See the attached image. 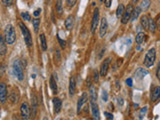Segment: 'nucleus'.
Wrapping results in <instances>:
<instances>
[{
	"mask_svg": "<svg viewBox=\"0 0 160 120\" xmlns=\"http://www.w3.org/2000/svg\"><path fill=\"white\" fill-rule=\"evenodd\" d=\"M4 35H5V40L7 42V44H13L14 42L16 41V33H15V29L12 26L11 24H8L7 26L5 27V30H4Z\"/></svg>",
	"mask_w": 160,
	"mask_h": 120,
	"instance_id": "f257e3e1",
	"label": "nucleus"
},
{
	"mask_svg": "<svg viewBox=\"0 0 160 120\" xmlns=\"http://www.w3.org/2000/svg\"><path fill=\"white\" fill-rule=\"evenodd\" d=\"M19 27L21 29V32L23 34V37H24V41L26 43V45L28 46L29 48L33 45V40H32V36H31V33L30 31L28 30V28L26 27V25H24L23 22L19 23Z\"/></svg>",
	"mask_w": 160,
	"mask_h": 120,
	"instance_id": "f03ea898",
	"label": "nucleus"
},
{
	"mask_svg": "<svg viewBox=\"0 0 160 120\" xmlns=\"http://www.w3.org/2000/svg\"><path fill=\"white\" fill-rule=\"evenodd\" d=\"M13 72L15 74V76L17 77L18 80L22 81L24 79V70H23L22 63L20 62L19 59H15L13 62Z\"/></svg>",
	"mask_w": 160,
	"mask_h": 120,
	"instance_id": "7ed1b4c3",
	"label": "nucleus"
},
{
	"mask_svg": "<svg viewBox=\"0 0 160 120\" xmlns=\"http://www.w3.org/2000/svg\"><path fill=\"white\" fill-rule=\"evenodd\" d=\"M156 59V51H155L154 48H151L148 50V52L146 53L144 58V65L146 67H151L155 62Z\"/></svg>",
	"mask_w": 160,
	"mask_h": 120,
	"instance_id": "20e7f679",
	"label": "nucleus"
},
{
	"mask_svg": "<svg viewBox=\"0 0 160 120\" xmlns=\"http://www.w3.org/2000/svg\"><path fill=\"white\" fill-rule=\"evenodd\" d=\"M20 112H21V116H22L23 119H29L31 116V109L29 107L28 103L24 102L21 104V108H20Z\"/></svg>",
	"mask_w": 160,
	"mask_h": 120,
	"instance_id": "39448f33",
	"label": "nucleus"
},
{
	"mask_svg": "<svg viewBox=\"0 0 160 120\" xmlns=\"http://www.w3.org/2000/svg\"><path fill=\"white\" fill-rule=\"evenodd\" d=\"M133 9H134L133 6H132L131 4H130V5L127 6L126 10H124V13H123V15H122V17H121V22H122V24H126V23H127L128 21L130 20Z\"/></svg>",
	"mask_w": 160,
	"mask_h": 120,
	"instance_id": "423d86ee",
	"label": "nucleus"
},
{
	"mask_svg": "<svg viewBox=\"0 0 160 120\" xmlns=\"http://www.w3.org/2000/svg\"><path fill=\"white\" fill-rule=\"evenodd\" d=\"M98 23H99V9L96 8L94 10L93 13V17H92V21H91V32L94 33L98 26Z\"/></svg>",
	"mask_w": 160,
	"mask_h": 120,
	"instance_id": "0eeeda50",
	"label": "nucleus"
},
{
	"mask_svg": "<svg viewBox=\"0 0 160 120\" xmlns=\"http://www.w3.org/2000/svg\"><path fill=\"white\" fill-rule=\"evenodd\" d=\"M90 106H91V112L93 118L99 120L100 119V114H99V108H98V105L95 101H90Z\"/></svg>",
	"mask_w": 160,
	"mask_h": 120,
	"instance_id": "6e6552de",
	"label": "nucleus"
},
{
	"mask_svg": "<svg viewBox=\"0 0 160 120\" xmlns=\"http://www.w3.org/2000/svg\"><path fill=\"white\" fill-rule=\"evenodd\" d=\"M7 100V86L4 83H0V102L5 103Z\"/></svg>",
	"mask_w": 160,
	"mask_h": 120,
	"instance_id": "1a4fd4ad",
	"label": "nucleus"
},
{
	"mask_svg": "<svg viewBox=\"0 0 160 120\" xmlns=\"http://www.w3.org/2000/svg\"><path fill=\"white\" fill-rule=\"evenodd\" d=\"M110 58H106L103 63L101 64V68H100V76H105L108 72V69H109V65H110Z\"/></svg>",
	"mask_w": 160,
	"mask_h": 120,
	"instance_id": "9d476101",
	"label": "nucleus"
},
{
	"mask_svg": "<svg viewBox=\"0 0 160 120\" xmlns=\"http://www.w3.org/2000/svg\"><path fill=\"white\" fill-rule=\"evenodd\" d=\"M107 28H108V22H107L106 18L103 17L100 22V28H99L100 37H104V35L106 34V32H107Z\"/></svg>",
	"mask_w": 160,
	"mask_h": 120,
	"instance_id": "9b49d317",
	"label": "nucleus"
},
{
	"mask_svg": "<svg viewBox=\"0 0 160 120\" xmlns=\"http://www.w3.org/2000/svg\"><path fill=\"white\" fill-rule=\"evenodd\" d=\"M87 101H88V94L86 93V92H84V93L82 94L81 97L79 98L78 103H77V113H80L83 105L85 104V103H87Z\"/></svg>",
	"mask_w": 160,
	"mask_h": 120,
	"instance_id": "f8f14e48",
	"label": "nucleus"
},
{
	"mask_svg": "<svg viewBox=\"0 0 160 120\" xmlns=\"http://www.w3.org/2000/svg\"><path fill=\"white\" fill-rule=\"evenodd\" d=\"M6 40H5V37L2 36L1 34H0V55H5L6 52H7V46H6Z\"/></svg>",
	"mask_w": 160,
	"mask_h": 120,
	"instance_id": "ddd939ff",
	"label": "nucleus"
},
{
	"mask_svg": "<svg viewBox=\"0 0 160 120\" xmlns=\"http://www.w3.org/2000/svg\"><path fill=\"white\" fill-rule=\"evenodd\" d=\"M75 90H76V82H75L74 77H70L69 79V94L73 95L75 93Z\"/></svg>",
	"mask_w": 160,
	"mask_h": 120,
	"instance_id": "4468645a",
	"label": "nucleus"
},
{
	"mask_svg": "<svg viewBox=\"0 0 160 120\" xmlns=\"http://www.w3.org/2000/svg\"><path fill=\"white\" fill-rule=\"evenodd\" d=\"M74 26V16L69 15L68 17L65 20V27H66L68 30H71Z\"/></svg>",
	"mask_w": 160,
	"mask_h": 120,
	"instance_id": "2eb2a0df",
	"label": "nucleus"
},
{
	"mask_svg": "<svg viewBox=\"0 0 160 120\" xmlns=\"http://www.w3.org/2000/svg\"><path fill=\"white\" fill-rule=\"evenodd\" d=\"M53 106H54V112L59 113L61 110V107H62V101L59 98H54L53 99Z\"/></svg>",
	"mask_w": 160,
	"mask_h": 120,
	"instance_id": "dca6fc26",
	"label": "nucleus"
},
{
	"mask_svg": "<svg viewBox=\"0 0 160 120\" xmlns=\"http://www.w3.org/2000/svg\"><path fill=\"white\" fill-rule=\"evenodd\" d=\"M146 75H148V71L144 68H138L137 70L135 71V76L137 77L138 79L144 78Z\"/></svg>",
	"mask_w": 160,
	"mask_h": 120,
	"instance_id": "f3484780",
	"label": "nucleus"
},
{
	"mask_svg": "<svg viewBox=\"0 0 160 120\" xmlns=\"http://www.w3.org/2000/svg\"><path fill=\"white\" fill-rule=\"evenodd\" d=\"M49 83H50V87H51V90L52 92H53L54 94L57 93V83H56V80L54 79V75H52L51 77H50V80H49Z\"/></svg>",
	"mask_w": 160,
	"mask_h": 120,
	"instance_id": "a211bd4d",
	"label": "nucleus"
},
{
	"mask_svg": "<svg viewBox=\"0 0 160 120\" xmlns=\"http://www.w3.org/2000/svg\"><path fill=\"white\" fill-rule=\"evenodd\" d=\"M140 23L141 26L143 27L144 29H148L149 26V17L147 15H142L140 18Z\"/></svg>",
	"mask_w": 160,
	"mask_h": 120,
	"instance_id": "6ab92c4d",
	"label": "nucleus"
},
{
	"mask_svg": "<svg viewBox=\"0 0 160 120\" xmlns=\"http://www.w3.org/2000/svg\"><path fill=\"white\" fill-rule=\"evenodd\" d=\"M160 96V86H156L153 89L152 94H151V101H155L159 98Z\"/></svg>",
	"mask_w": 160,
	"mask_h": 120,
	"instance_id": "aec40b11",
	"label": "nucleus"
},
{
	"mask_svg": "<svg viewBox=\"0 0 160 120\" xmlns=\"http://www.w3.org/2000/svg\"><path fill=\"white\" fill-rule=\"evenodd\" d=\"M89 97H90V101H95L97 100V93H96V89L95 87L91 86L89 89Z\"/></svg>",
	"mask_w": 160,
	"mask_h": 120,
	"instance_id": "412c9836",
	"label": "nucleus"
},
{
	"mask_svg": "<svg viewBox=\"0 0 160 120\" xmlns=\"http://www.w3.org/2000/svg\"><path fill=\"white\" fill-rule=\"evenodd\" d=\"M150 0H142L140 3V9L142 10V11H146L147 9H148L149 7H150Z\"/></svg>",
	"mask_w": 160,
	"mask_h": 120,
	"instance_id": "4be33fe9",
	"label": "nucleus"
},
{
	"mask_svg": "<svg viewBox=\"0 0 160 120\" xmlns=\"http://www.w3.org/2000/svg\"><path fill=\"white\" fill-rule=\"evenodd\" d=\"M140 13H141V9H140V7H136L135 9H133V11H132V14H131V21H134V20H136L138 18V16L140 15Z\"/></svg>",
	"mask_w": 160,
	"mask_h": 120,
	"instance_id": "5701e85b",
	"label": "nucleus"
},
{
	"mask_svg": "<svg viewBox=\"0 0 160 120\" xmlns=\"http://www.w3.org/2000/svg\"><path fill=\"white\" fill-rule=\"evenodd\" d=\"M40 43H41V47L43 50H46L47 49V43H46V37L45 35L42 33V34H40Z\"/></svg>",
	"mask_w": 160,
	"mask_h": 120,
	"instance_id": "b1692460",
	"label": "nucleus"
},
{
	"mask_svg": "<svg viewBox=\"0 0 160 120\" xmlns=\"http://www.w3.org/2000/svg\"><path fill=\"white\" fill-rule=\"evenodd\" d=\"M32 25H33V28H34V31L35 33L38 32V29H39V26H40V19L39 18H34V19L32 20Z\"/></svg>",
	"mask_w": 160,
	"mask_h": 120,
	"instance_id": "393cba45",
	"label": "nucleus"
},
{
	"mask_svg": "<svg viewBox=\"0 0 160 120\" xmlns=\"http://www.w3.org/2000/svg\"><path fill=\"white\" fill-rule=\"evenodd\" d=\"M123 13H124V5L123 4H120L118 7H117V10H116V17L117 18L122 17Z\"/></svg>",
	"mask_w": 160,
	"mask_h": 120,
	"instance_id": "a878e982",
	"label": "nucleus"
},
{
	"mask_svg": "<svg viewBox=\"0 0 160 120\" xmlns=\"http://www.w3.org/2000/svg\"><path fill=\"white\" fill-rule=\"evenodd\" d=\"M144 38H145V34L143 32H139L137 35H136V43L138 44V45H140L141 43H142L143 41H144Z\"/></svg>",
	"mask_w": 160,
	"mask_h": 120,
	"instance_id": "bb28decb",
	"label": "nucleus"
},
{
	"mask_svg": "<svg viewBox=\"0 0 160 120\" xmlns=\"http://www.w3.org/2000/svg\"><path fill=\"white\" fill-rule=\"evenodd\" d=\"M56 11H57L58 15H62V12H63L62 0H57V4H56Z\"/></svg>",
	"mask_w": 160,
	"mask_h": 120,
	"instance_id": "cd10ccee",
	"label": "nucleus"
},
{
	"mask_svg": "<svg viewBox=\"0 0 160 120\" xmlns=\"http://www.w3.org/2000/svg\"><path fill=\"white\" fill-rule=\"evenodd\" d=\"M148 29L151 31V32H155V30H156V25H155V21L153 19H151V18H149V26H148Z\"/></svg>",
	"mask_w": 160,
	"mask_h": 120,
	"instance_id": "c85d7f7f",
	"label": "nucleus"
},
{
	"mask_svg": "<svg viewBox=\"0 0 160 120\" xmlns=\"http://www.w3.org/2000/svg\"><path fill=\"white\" fill-rule=\"evenodd\" d=\"M146 112H147V107H143V108H141L140 112H139V119H143L144 118V116L146 115Z\"/></svg>",
	"mask_w": 160,
	"mask_h": 120,
	"instance_id": "c756f323",
	"label": "nucleus"
},
{
	"mask_svg": "<svg viewBox=\"0 0 160 120\" xmlns=\"http://www.w3.org/2000/svg\"><path fill=\"white\" fill-rule=\"evenodd\" d=\"M21 17H22L24 20H26V21H30L31 20V16H30V14H29L28 12H22V13H21Z\"/></svg>",
	"mask_w": 160,
	"mask_h": 120,
	"instance_id": "7c9ffc66",
	"label": "nucleus"
},
{
	"mask_svg": "<svg viewBox=\"0 0 160 120\" xmlns=\"http://www.w3.org/2000/svg\"><path fill=\"white\" fill-rule=\"evenodd\" d=\"M76 2H77V0H66V4L69 8L74 7L75 4H76Z\"/></svg>",
	"mask_w": 160,
	"mask_h": 120,
	"instance_id": "2f4dec72",
	"label": "nucleus"
},
{
	"mask_svg": "<svg viewBox=\"0 0 160 120\" xmlns=\"http://www.w3.org/2000/svg\"><path fill=\"white\" fill-rule=\"evenodd\" d=\"M57 39H58V42H59V44H60L61 47H62V48H65V47H66V42H65L64 40L61 39L59 36H57Z\"/></svg>",
	"mask_w": 160,
	"mask_h": 120,
	"instance_id": "473e14b6",
	"label": "nucleus"
},
{
	"mask_svg": "<svg viewBox=\"0 0 160 120\" xmlns=\"http://www.w3.org/2000/svg\"><path fill=\"white\" fill-rule=\"evenodd\" d=\"M10 99H11V101L13 103L17 102V97L15 96V92H12L11 93V96H10Z\"/></svg>",
	"mask_w": 160,
	"mask_h": 120,
	"instance_id": "72a5a7b5",
	"label": "nucleus"
},
{
	"mask_svg": "<svg viewBox=\"0 0 160 120\" xmlns=\"http://www.w3.org/2000/svg\"><path fill=\"white\" fill-rule=\"evenodd\" d=\"M102 100L103 101L108 100V94H107L106 91H102Z\"/></svg>",
	"mask_w": 160,
	"mask_h": 120,
	"instance_id": "f704fd0d",
	"label": "nucleus"
},
{
	"mask_svg": "<svg viewBox=\"0 0 160 120\" xmlns=\"http://www.w3.org/2000/svg\"><path fill=\"white\" fill-rule=\"evenodd\" d=\"M155 25H156V28L160 30V15L157 16L156 20H155Z\"/></svg>",
	"mask_w": 160,
	"mask_h": 120,
	"instance_id": "c9c22d12",
	"label": "nucleus"
},
{
	"mask_svg": "<svg viewBox=\"0 0 160 120\" xmlns=\"http://www.w3.org/2000/svg\"><path fill=\"white\" fill-rule=\"evenodd\" d=\"M2 2H3V4L5 6H10L12 4V2H13V0H2Z\"/></svg>",
	"mask_w": 160,
	"mask_h": 120,
	"instance_id": "e433bc0d",
	"label": "nucleus"
},
{
	"mask_svg": "<svg viewBox=\"0 0 160 120\" xmlns=\"http://www.w3.org/2000/svg\"><path fill=\"white\" fill-rule=\"evenodd\" d=\"M104 115L106 116L107 119H113V115L111 114V113L107 112V111H105V112H104Z\"/></svg>",
	"mask_w": 160,
	"mask_h": 120,
	"instance_id": "4c0bfd02",
	"label": "nucleus"
},
{
	"mask_svg": "<svg viewBox=\"0 0 160 120\" xmlns=\"http://www.w3.org/2000/svg\"><path fill=\"white\" fill-rule=\"evenodd\" d=\"M40 13H41V9H40V8H38V9H36V10L34 11L33 15H34L35 17H38V16L40 15Z\"/></svg>",
	"mask_w": 160,
	"mask_h": 120,
	"instance_id": "58836bf2",
	"label": "nucleus"
},
{
	"mask_svg": "<svg viewBox=\"0 0 160 120\" xmlns=\"http://www.w3.org/2000/svg\"><path fill=\"white\" fill-rule=\"evenodd\" d=\"M126 84H127L129 87H132V85H133V81H132V79L128 78L127 80H126Z\"/></svg>",
	"mask_w": 160,
	"mask_h": 120,
	"instance_id": "ea45409f",
	"label": "nucleus"
},
{
	"mask_svg": "<svg viewBox=\"0 0 160 120\" xmlns=\"http://www.w3.org/2000/svg\"><path fill=\"white\" fill-rule=\"evenodd\" d=\"M111 2H112V0H104V4H105V6H106V7H110Z\"/></svg>",
	"mask_w": 160,
	"mask_h": 120,
	"instance_id": "a19ab883",
	"label": "nucleus"
},
{
	"mask_svg": "<svg viewBox=\"0 0 160 120\" xmlns=\"http://www.w3.org/2000/svg\"><path fill=\"white\" fill-rule=\"evenodd\" d=\"M98 78H99V74H98L97 71H95L94 72V81H97Z\"/></svg>",
	"mask_w": 160,
	"mask_h": 120,
	"instance_id": "79ce46f5",
	"label": "nucleus"
},
{
	"mask_svg": "<svg viewBox=\"0 0 160 120\" xmlns=\"http://www.w3.org/2000/svg\"><path fill=\"white\" fill-rule=\"evenodd\" d=\"M156 76H157V78L160 79V64L158 65V68H157V71H156Z\"/></svg>",
	"mask_w": 160,
	"mask_h": 120,
	"instance_id": "37998d69",
	"label": "nucleus"
},
{
	"mask_svg": "<svg viewBox=\"0 0 160 120\" xmlns=\"http://www.w3.org/2000/svg\"><path fill=\"white\" fill-rule=\"evenodd\" d=\"M118 103H119L120 105L123 104V101H122V98H119V99H118Z\"/></svg>",
	"mask_w": 160,
	"mask_h": 120,
	"instance_id": "c03bdc74",
	"label": "nucleus"
},
{
	"mask_svg": "<svg viewBox=\"0 0 160 120\" xmlns=\"http://www.w3.org/2000/svg\"><path fill=\"white\" fill-rule=\"evenodd\" d=\"M138 1H139V0H132V3H133V4H136Z\"/></svg>",
	"mask_w": 160,
	"mask_h": 120,
	"instance_id": "a18cd8bd",
	"label": "nucleus"
}]
</instances>
